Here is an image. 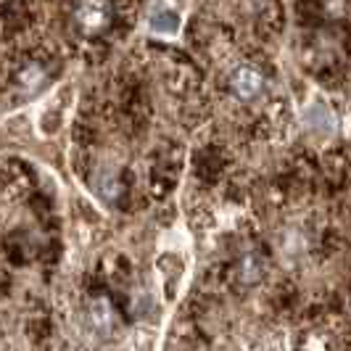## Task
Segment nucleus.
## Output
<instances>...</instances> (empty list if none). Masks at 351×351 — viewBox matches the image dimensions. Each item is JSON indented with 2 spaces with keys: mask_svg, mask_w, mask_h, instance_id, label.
<instances>
[{
  "mask_svg": "<svg viewBox=\"0 0 351 351\" xmlns=\"http://www.w3.org/2000/svg\"><path fill=\"white\" fill-rule=\"evenodd\" d=\"M230 88H232V93H235L241 101H254L264 88L262 71L254 69V66H238V69L232 71Z\"/></svg>",
  "mask_w": 351,
  "mask_h": 351,
  "instance_id": "nucleus-1",
  "label": "nucleus"
},
{
  "mask_svg": "<svg viewBox=\"0 0 351 351\" xmlns=\"http://www.w3.org/2000/svg\"><path fill=\"white\" fill-rule=\"evenodd\" d=\"M90 315H93V322H95L98 328H106V325L111 322V309L106 306L104 301H98V304L90 309Z\"/></svg>",
  "mask_w": 351,
  "mask_h": 351,
  "instance_id": "nucleus-2",
  "label": "nucleus"
}]
</instances>
